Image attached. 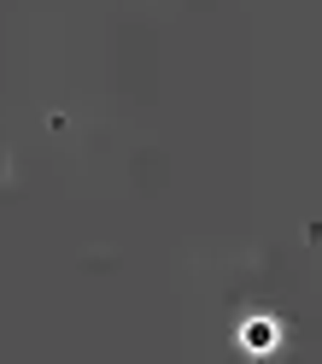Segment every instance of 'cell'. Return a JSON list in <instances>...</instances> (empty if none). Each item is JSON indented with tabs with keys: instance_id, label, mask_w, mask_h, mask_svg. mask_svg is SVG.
Returning <instances> with one entry per match:
<instances>
[{
	"instance_id": "6da1fadb",
	"label": "cell",
	"mask_w": 322,
	"mask_h": 364,
	"mask_svg": "<svg viewBox=\"0 0 322 364\" xmlns=\"http://www.w3.org/2000/svg\"><path fill=\"white\" fill-rule=\"evenodd\" d=\"M270 335H275L270 323H246V347H252V353H270V347H275Z\"/></svg>"
}]
</instances>
